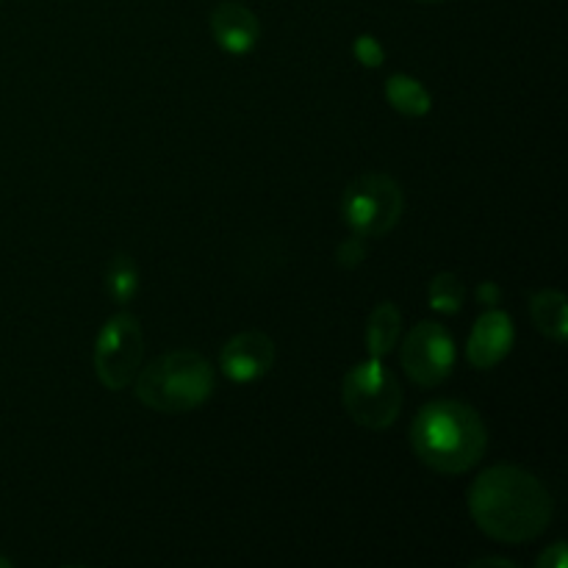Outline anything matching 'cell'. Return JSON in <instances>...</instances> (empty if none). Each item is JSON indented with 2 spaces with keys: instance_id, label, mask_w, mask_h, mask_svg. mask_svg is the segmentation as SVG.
Listing matches in <instances>:
<instances>
[{
  "instance_id": "1",
  "label": "cell",
  "mask_w": 568,
  "mask_h": 568,
  "mask_svg": "<svg viewBox=\"0 0 568 568\" xmlns=\"http://www.w3.org/2000/svg\"><path fill=\"white\" fill-rule=\"evenodd\" d=\"M469 514L488 538L525 544L552 521V497L536 475L519 466H491L469 488Z\"/></svg>"
},
{
  "instance_id": "2",
  "label": "cell",
  "mask_w": 568,
  "mask_h": 568,
  "mask_svg": "<svg viewBox=\"0 0 568 568\" xmlns=\"http://www.w3.org/2000/svg\"><path fill=\"white\" fill-rule=\"evenodd\" d=\"M488 433L480 414L458 399H436L416 414L410 447L438 475H464L480 464Z\"/></svg>"
},
{
  "instance_id": "3",
  "label": "cell",
  "mask_w": 568,
  "mask_h": 568,
  "mask_svg": "<svg viewBox=\"0 0 568 568\" xmlns=\"http://www.w3.org/2000/svg\"><path fill=\"white\" fill-rule=\"evenodd\" d=\"M136 399L155 414H189L214 394V366L194 349H172L136 372Z\"/></svg>"
},
{
  "instance_id": "4",
  "label": "cell",
  "mask_w": 568,
  "mask_h": 568,
  "mask_svg": "<svg viewBox=\"0 0 568 568\" xmlns=\"http://www.w3.org/2000/svg\"><path fill=\"white\" fill-rule=\"evenodd\" d=\"M342 403L355 425L383 433L403 410V388L381 358H366L344 375Z\"/></svg>"
},
{
  "instance_id": "5",
  "label": "cell",
  "mask_w": 568,
  "mask_h": 568,
  "mask_svg": "<svg viewBox=\"0 0 568 568\" xmlns=\"http://www.w3.org/2000/svg\"><path fill=\"white\" fill-rule=\"evenodd\" d=\"M403 209V186L386 172H366L344 189L342 220L349 231L364 239H381L394 231Z\"/></svg>"
},
{
  "instance_id": "6",
  "label": "cell",
  "mask_w": 568,
  "mask_h": 568,
  "mask_svg": "<svg viewBox=\"0 0 568 568\" xmlns=\"http://www.w3.org/2000/svg\"><path fill=\"white\" fill-rule=\"evenodd\" d=\"M144 333L133 314L120 311L111 316L94 342V375L109 392H122L131 386L136 372L142 369Z\"/></svg>"
},
{
  "instance_id": "7",
  "label": "cell",
  "mask_w": 568,
  "mask_h": 568,
  "mask_svg": "<svg viewBox=\"0 0 568 568\" xmlns=\"http://www.w3.org/2000/svg\"><path fill=\"white\" fill-rule=\"evenodd\" d=\"M403 369L416 386L436 388L453 375L455 369V338L438 322H419L414 331L405 336L403 353Z\"/></svg>"
},
{
  "instance_id": "8",
  "label": "cell",
  "mask_w": 568,
  "mask_h": 568,
  "mask_svg": "<svg viewBox=\"0 0 568 568\" xmlns=\"http://www.w3.org/2000/svg\"><path fill=\"white\" fill-rule=\"evenodd\" d=\"M275 364V342L264 331H242L227 338L220 353V369L231 383L261 381Z\"/></svg>"
},
{
  "instance_id": "9",
  "label": "cell",
  "mask_w": 568,
  "mask_h": 568,
  "mask_svg": "<svg viewBox=\"0 0 568 568\" xmlns=\"http://www.w3.org/2000/svg\"><path fill=\"white\" fill-rule=\"evenodd\" d=\"M516 342V327L505 311L491 308L475 322L471 336L466 342V358L475 369H494L510 355Z\"/></svg>"
},
{
  "instance_id": "10",
  "label": "cell",
  "mask_w": 568,
  "mask_h": 568,
  "mask_svg": "<svg viewBox=\"0 0 568 568\" xmlns=\"http://www.w3.org/2000/svg\"><path fill=\"white\" fill-rule=\"evenodd\" d=\"M209 28L214 42L225 50L227 55H250L261 39V22L244 3L236 0H222L214 6L209 17Z\"/></svg>"
},
{
  "instance_id": "11",
  "label": "cell",
  "mask_w": 568,
  "mask_h": 568,
  "mask_svg": "<svg viewBox=\"0 0 568 568\" xmlns=\"http://www.w3.org/2000/svg\"><path fill=\"white\" fill-rule=\"evenodd\" d=\"M403 333V314L394 303H381L366 322V353L369 358H386L397 347Z\"/></svg>"
},
{
  "instance_id": "12",
  "label": "cell",
  "mask_w": 568,
  "mask_h": 568,
  "mask_svg": "<svg viewBox=\"0 0 568 568\" xmlns=\"http://www.w3.org/2000/svg\"><path fill=\"white\" fill-rule=\"evenodd\" d=\"M530 314L536 322L538 333L555 344H566L568 338V311H566V294L555 292V288H544V292L532 294Z\"/></svg>"
},
{
  "instance_id": "13",
  "label": "cell",
  "mask_w": 568,
  "mask_h": 568,
  "mask_svg": "<svg viewBox=\"0 0 568 568\" xmlns=\"http://www.w3.org/2000/svg\"><path fill=\"white\" fill-rule=\"evenodd\" d=\"M383 92H386V100L392 103V109H397L403 116H410V120L427 116L433 109L430 92H427L416 78L405 75V72L388 75Z\"/></svg>"
},
{
  "instance_id": "14",
  "label": "cell",
  "mask_w": 568,
  "mask_h": 568,
  "mask_svg": "<svg viewBox=\"0 0 568 568\" xmlns=\"http://www.w3.org/2000/svg\"><path fill=\"white\" fill-rule=\"evenodd\" d=\"M105 294L114 305L125 308L139 292V266L128 253H114L103 266Z\"/></svg>"
},
{
  "instance_id": "15",
  "label": "cell",
  "mask_w": 568,
  "mask_h": 568,
  "mask_svg": "<svg viewBox=\"0 0 568 568\" xmlns=\"http://www.w3.org/2000/svg\"><path fill=\"white\" fill-rule=\"evenodd\" d=\"M464 283H460V277L453 275V272H438L430 281V286H427V303H430V308L436 311V314L455 316L464 308Z\"/></svg>"
},
{
  "instance_id": "16",
  "label": "cell",
  "mask_w": 568,
  "mask_h": 568,
  "mask_svg": "<svg viewBox=\"0 0 568 568\" xmlns=\"http://www.w3.org/2000/svg\"><path fill=\"white\" fill-rule=\"evenodd\" d=\"M353 53L355 59H358V64L366 67V70H377V67H383V61H386V50H383V44L377 42L372 33H361V37L355 39Z\"/></svg>"
},
{
  "instance_id": "17",
  "label": "cell",
  "mask_w": 568,
  "mask_h": 568,
  "mask_svg": "<svg viewBox=\"0 0 568 568\" xmlns=\"http://www.w3.org/2000/svg\"><path fill=\"white\" fill-rule=\"evenodd\" d=\"M364 258H366V239L358 236V233H353V236H347L342 244H338L336 264L342 266V270H355V266L364 264Z\"/></svg>"
},
{
  "instance_id": "18",
  "label": "cell",
  "mask_w": 568,
  "mask_h": 568,
  "mask_svg": "<svg viewBox=\"0 0 568 568\" xmlns=\"http://www.w3.org/2000/svg\"><path fill=\"white\" fill-rule=\"evenodd\" d=\"M538 568H566L568 566V549L564 541H555L547 552L538 558Z\"/></svg>"
},
{
  "instance_id": "19",
  "label": "cell",
  "mask_w": 568,
  "mask_h": 568,
  "mask_svg": "<svg viewBox=\"0 0 568 568\" xmlns=\"http://www.w3.org/2000/svg\"><path fill=\"white\" fill-rule=\"evenodd\" d=\"M499 297H503V292H499V286L494 281L480 283V288H477V300H480L483 305H497Z\"/></svg>"
},
{
  "instance_id": "20",
  "label": "cell",
  "mask_w": 568,
  "mask_h": 568,
  "mask_svg": "<svg viewBox=\"0 0 568 568\" xmlns=\"http://www.w3.org/2000/svg\"><path fill=\"white\" fill-rule=\"evenodd\" d=\"M475 566H477V568H480V566H503V568H514V564H510V560H503V558H483V560H477Z\"/></svg>"
},
{
  "instance_id": "21",
  "label": "cell",
  "mask_w": 568,
  "mask_h": 568,
  "mask_svg": "<svg viewBox=\"0 0 568 568\" xmlns=\"http://www.w3.org/2000/svg\"><path fill=\"white\" fill-rule=\"evenodd\" d=\"M11 566V560L6 558V555H0V568H9Z\"/></svg>"
},
{
  "instance_id": "22",
  "label": "cell",
  "mask_w": 568,
  "mask_h": 568,
  "mask_svg": "<svg viewBox=\"0 0 568 568\" xmlns=\"http://www.w3.org/2000/svg\"><path fill=\"white\" fill-rule=\"evenodd\" d=\"M419 3H442V0H419Z\"/></svg>"
},
{
  "instance_id": "23",
  "label": "cell",
  "mask_w": 568,
  "mask_h": 568,
  "mask_svg": "<svg viewBox=\"0 0 568 568\" xmlns=\"http://www.w3.org/2000/svg\"><path fill=\"white\" fill-rule=\"evenodd\" d=\"M0 3H3V0H0Z\"/></svg>"
}]
</instances>
